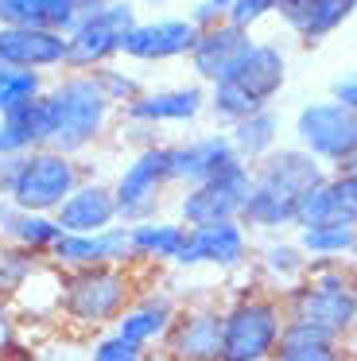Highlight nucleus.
<instances>
[{"instance_id": "37", "label": "nucleus", "mask_w": 357, "mask_h": 361, "mask_svg": "<svg viewBox=\"0 0 357 361\" xmlns=\"http://www.w3.org/2000/svg\"><path fill=\"white\" fill-rule=\"evenodd\" d=\"M318 342H334V338H326L322 330L307 326V322H295V319H287V322H284V334H279V345H276V350H299V345H318Z\"/></svg>"}, {"instance_id": "26", "label": "nucleus", "mask_w": 357, "mask_h": 361, "mask_svg": "<svg viewBox=\"0 0 357 361\" xmlns=\"http://www.w3.org/2000/svg\"><path fill=\"white\" fill-rule=\"evenodd\" d=\"M62 237L54 214H35V210H20L8 198H0V241L16 245V249L31 252V257L47 260V252L54 249V241Z\"/></svg>"}, {"instance_id": "40", "label": "nucleus", "mask_w": 357, "mask_h": 361, "mask_svg": "<svg viewBox=\"0 0 357 361\" xmlns=\"http://www.w3.org/2000/svg\"><path fill=\"white\" fill-rule=\"evenodd\" d=\"M74 4H78V16H85V12H97L105 4H113V0H74Z\"/></svg>"}, {"instance_id": "5", "label": "nucleus", "mask_w": 357, "mask_h": 361, "mask_svg": "<svg viewBox=\"0 0 357 361\" xmlns=\"http://www.w3.org/2000/svg\"><path fill=\"white\" fill-rule=\"evenodd\" d=\"M284 299L260 283L222 299V361H272L284 334Z\"/></svg>"}, {"instance_id": "20", "label": "nucleus", "mask_w": 357, "mask_h": 361, "mask_svg": "<svg viewBox=\"0 0 357 361\" xmlns=\"http://www.w3.org/2000/svg\"><path fill=\"white\" fill-rule=\"evenodd\" d=\"M253 43H256L253 32L233 27L229 20H225V24H217V27L198 32L194 51L186 59H190V71L198 74L202 86H217L222 78H229V74H233V66L248 55V47H253Z\"/></svg>"}, {"instance_id": "23", "label": "nucleus", "mask_w": 357, "mask_h": 361, "mask_svg": "<svg viewBox=\"0 0 357 361\" xmlns=\"http://www.w3.org/2000/svg\"><path fill=\"white\" fill-rule=\"evenodd\" d=\"M299 226H353L357 229V171L326 175L322 187H315L303 198Z\"/></svg>"}, {"instance_id": "11", "label": "nucleus", "mask_w": 357, "mask_h": 361, "mask_svg": "<svg viewBox=\"0 0 357 361\" xmlns=\"http://www.w3.org/2000/svg\"><path fill=\"white\" fill-rule=\"evenodd\" d=\"M253 190V167L248 164H233L222 175L186 187L175 202V214L186 229L194 226H214V221H241L245 198Z\"/></svg>"}, {"instance_id": "9", "label": "nucleus", "mask_w": 357, "mask_h": 361, "mask_svg": "<svg viewBox=\"0 0 357 361\" xmlns=\"http://www.w3.org/2000/svg\"><path fill=\"white\" fill-rule=\"evenodd\" d=\"M167 144H152L140 148L136 156L124 164V171L113 179L116 195V221L121 226H140V221L159 218L163 195H167Z\"/></svg>"}, {"instance_id": "13", "label": "nucleus", "mask_w": 357, "mask_h": 361, "mask_svg": "<svg viewBox=\"0 0 357 361\" xmlns=\"http://www.w3.org/2000/svg\"><path fill=\"white\" fill-rule=\"evenodd\" d=\"M256 237L241 221H214V226L186 229V245L175 268H217V272H241L253 260Z\"/></svg>"}, {"instance_id": "22", "label": "nucleus", "mask_w": 357, "mask_h": 361, "mask_svg": "<svg viewBox=\"0 0 357 361\" xmlns=\"http://www.w3.org/2000/svg\"><path fill=\"white\" fill-rule=\"evenodd\" d=\"M62 233H101V229L116 226V195L113 183L101 179H82L78 190L54 210Z\"/></svg>"}, {"instance_id": "41", "label": "nucleus", "mask_w": 357, "mask_h": 361, "mask_svg": "<svg viewBox=\"0 0 357 361\" xmlns=\"http://www.w3.org/2000/svg\"><path fill=\"white\" fill-rule=\"evenodd\" d=\"M144 361H171V357H167V353H159V350H147Z\"/></svg>"}, {"instance_id": "34", "label": "nucleus", "mask_w": 357, "mask_h": 361, "mask_svg": "<svg viewBox=\"0 0 357 361\" xmlns=\"http://www.w3.org/2000/svg\"><path fill=\"white\" fill-rule=\"evenodd\" d=\"M144 353L147 350L124 342L121 334H113V330L97 334V338H93V345H90V361H144Z\"/></svg>"}, {"instance_id": "28", "label": "nucleus", "mask_w": 357, "mask_h": 361, "mask_svg": "<svg viewBox=\"0 0 357 361\" xmlns=\"http://www.w3.org/2000/svg\"><path fill=\"white\" fill-rule=\"evenodd\" d=\"M74 24V0H0V27H43V32L66 35Z\"/></svg>"}, {"instance_id": "3", "label": "nucleus", "mask_w": 357, "mask_h": 361, "mask_svg": "<svg viewBox=\"0 0 357 361\" xmlns=\"http://www.w3.org/2000/svg\"><path fill=\"white\" fill-rule=\"evenodd\" d=\"M284 299V314L295 322L322 330L326 338L346 345L357 334V276L353 264L338 260H310V272L299 288H291Z\"/></svg>"}, {"instance_id": "29", "label": "nucleus", "mask_w": 357, "mask_h": 361, "mask_svg": "<svg viewBox=\"0 0 357 361\" xmlns=\"http://www.w3.org/2000/svg\"><path fill=\"white\" fill-rule=\"evenodd\" d=\"M225 136H229L233 152H237L241 164H260L268 152L279 148V117L276 109H260V113H248L245 121H237V125L225 128Z\"/></svg>"}, {"instance_id": "43", "label": "nucleus", "mask_w": 357, "mask_h": 361, "mask_svg": "<svg viewBox=\"0 0 357 361\" xmlns=\"http://www.w3.org/2000/svg\"><path fill=\"white\" fill-rule=\"evenodd\" d=\"M346 350H349V353H357V334H353V338H349V342H346Z\"/></svg>"}, {"instance_id": "27", "label": "nucleus", "mask_w": 357, "mask_h": 361, "mask_svg": "<svg viewBox=\"0 0 357 361\" xmlns=\"http://www.w3.org/2000/svg\"><path fill=\"white\" fill-rule=\"evenodd\" d=\"M128 241H132V257H136V268L155 264V268H171L178 260L186 245V226L183 221H140V226H128Z\"/></svg>"}, {"instance_id": "32", "label": "nucleus", "mask_w": 357, "mask_h": 361, "mask_svg": "<svg viewBox=\"0 0 357 361\" xmlns=\"http://www.w3.org/2000/svg\"><path fill=\"white\" fill-rule=\"evenodd\" d=\"M47 94V82L43 74L35 71H16V66H4L0 63V113L16 109V105L31 102V97Z\"/></svg>"}, {"instance_id": "24", "label": "nucleus", "mask_w": 357, "mask_h": 361, "mask_svg": "<svg viewBox=\"0 0 357 361\" xmlns=\"http://www.w3.org/2000/svg\"><path fill=\"white\" fill-rule=\"evenodd\" d=\"M51 128H54V117H51L47 94H39V97H31V102L16 105V109L0 113V159L28 156V152H35V148H47V144H51Z\"/></svg>"}, {"instance_id": "30", "label": "nucleus", "mask_w": 357, "mask_h": 361, "mask_svg": "<svg viewBox=\"0 0 357 361\" xmlns=\"http://www.w3.org/2000/svg\"><path fill=\"white\" fill-rule=\"evenodd\" d=\"M295 241L310 260L357 264V229L353 226H299Z\"/></svg>"}, {"instance_id": "33", "label": "nucleus", "mask_w": 357, "mask_h": 361, "mask_svg": "<svg viewBox=\"0 0 357 361\" xmlns=\"http://www.w3.org/2000/svg\"><path fill=\"white\" fill-rule=\"evenodd\" d=\"M93 82L101 86V94L109 97V105H113V109H124V105H132L140 94H144V86H140V82L132 78V74L116 71L113 63L101 66V71H93Z\"/></svg>"}, {"instance_id": "12", "label": "nucleus", "mask_w": 357, "mask_h": 361, "mask_svg": "<svg viewBox=\"0 0 357 361\" xmlns=\"http://www.w3.org/2000/svg\"><path fill=\"white\" fill-rule=\"evenodd\" d=\"M159 353H167L171 361H222V303L217 299L178 303Z\"/></svg>"}, {"instance_id": "45", "label": "nucleus", "mask_w": 357, "mask_h": 361, "mask_svg": "<svg viewBox=\"0 0 357 361\" xmlns=\"http://www.w3.org/2000/svg\"><path fill=\"white\" fill-rule=\"evenodd\" d=\"M353 276H357V264H353Z\"/></svg>"}, {"instance_id": "2", "label": "nucleus", "mask_w": 357, "mask_h": 361, "mask_svg": "<svg viewBox=\"0 0 357 361\" xmlns=\"http://www.w3.org/2000/svg\"><path fill=\"white\" fill-rule=\"evenodd\" d=\"M140 291H144L140 268H124V264L78 268V272L59 276V307L54 311L66 326L105 334Z\"/></svg>"}, {"instance_id": "42", "label": "nucleus", "mask_w": 357, "mask_h": 361, "mask_svg": "<svg viewBox=\"0 0 357 361\" xmlns=\"http://www.w3.org/2000/svg\"><path fill=\"white\" fill-rule=\"evenodd\" d=\"M341 171H357V152H353V156L346 159V167H341Z\"/></svg>"}, {"instance_id": "25", "label": "nucleus", "mask_w": 357, "mask_h": 361, "mask_svg": "<svg viewBox=\"0 0 357 361\" xmlns=\"http://www.w3.org/2000/svg\"><path fill=\"white\" fill-rule=\"evenodd\" d=\"M357 12V0H279L276 16L303 43H322Z\"/></svg>"}, {"instance_id": "14", "label": "nucleus", "mask_w": 357, "mask_h": 361, "mask_svg": "<svg viewBox=\"0 0 357 361\" xmlns=\"http://www.w3.org/2000/svg\"><path fill=\"white\" fill-rule=\"evenodd\" d=\"M47 264L59 272H78V268H97V264H124L136 268L128 241V226H109L101 233H62L54 249L47 252Z\"/></svg>"}, {"instance_id": "35", "label": "nucleus", "mask_w": 357, "mask_h": 361, "mask_svg": "<svg viewBox=\"0 0 357 361\" xmlns=\"http://www.w3.org/2000/svg\"><path fill=\"white\" fill-rule=\"evenodd\" d=\"M276 4H279V0H233V4H229V24L253 32L260 20L276 16Z\"/></svg>"}, {"instance_id": "18", "label": "nucleus", "mask_w": 357, "mask_h": 361, "mask_svg": "<svg viewBox=\"0 0 357 361\" xmlns=\"http://www.w3.org/2000/svg\"><path fill=\"white\" fill-rule=\"evenodd\" d=\"M206 113V86H167V90H144L132 105H124V121L144 128L159 125H190Z\"/></svg>"}, {"instance_id": "21", "label": "nucleus", "mask_w": 357, "mask_h": 361, "mask_svg": "<svg viewBox=\"0 0 357 361\" xmlns=\"http://www.w3.org/2000/svg\"><path fill=\"white\" fill-rule=\"evenodd\" d=\"M0 63L16 71H66V35L43 27H0Z\"/></svg>"}, {"instance_id": "8", "label": "nucleus", "mask_w": 357, "mask_h": 361, "mask_svg": "<svg viewBox=\"0 0 357 361\" xmlns=\"http://www.w3.org/2000/svg\"><path fill=\"white\" fill-rule=\"evenodd\" d=\"M132 24H136V4L132 0H113L105 8L78 16V24L66 32V71L93 74L101 66L116 63Z\"/></svg>"}, {"instance_id": "38", "label": "nucleus", "mask_w": 357, "mask_h": 361, "mask_svg": "<svg viewBox=\"0 0 357 361\" xmlns=\"http://www.w3.org/2000/svg\"><path fill=\"white\" fill-rule=\"evenodd\" d=\"M229 4L233 0H198V4L190 8V24L198 27V32L225 24V20H229Z\"/></svg>"}, {"instance_id": "19", "label": "nucleus", "mask_w": 357, "mask_h": 361, "mask_svg": "<svg viewBox=\"0 0 357 361\" xmlns=\"http://www.w3.org/2000/svg\"><path fill=\"white\" fill-rule=\"evenodd\" d=\"M178 314V299L163 288H144L128 307L124 314L113 322V334H121L124 342L140 345V350H159L163 334L171 330Z\"/></svg>"}, {"instance_id": "10", "label": "nucleus", "mask_w": 357, "mask_h": 361, "mask_svg": "<svg viewBox=\"0 0 357 361\" xmlns=\"http://www.w3.org/2000/svg\"><path fill=\"white\" fill-rule=\"evenodd\" d=\"M295 144L318 159L326 171H341L357 152V113L338 102H310L295 117Z\"/></svg>"}, {"instance_id": "17", "label": "nucleus", "mask_w": 357, "mask_h": 361, "mask_svg": "<svg viewBox=\"0 0 357 361\" xmlns=\"http://www.w3.org/2000/svg\"><path fill=\"white\" fill-rule=\"evenodd\" d=\"M253 283H260L264 291H276V295H287L291 288H299L310 272V257L299 249L295 237H284V233H272V237H260L253 245Z\"/></svg>"}, {"instance_id": "16", "label": "nucleus", "mask_w": 357, "mask_h": 361, "mask_svg": "<svg viewBox=\"0 0 357 361\" xmlns=\"http://www.w3.org/2000/svg\"><path fill=\"white\" fill-rule=\"evenodd\" d=\"M241 164L233 152L225 133H210V136H194V140H178L167 144V179L171 187H198V183L222 175L225 167Z\"/></svg>"}, {"instance_id": "7", "label": "nucleus", "mask_w": 357, "mask_h": 361, "mask_svg": "<svg viewBox=\"0 0 357 361\" xmlns=\"http://www.w3.org/2000/svg\"><path fill=\"white\" fill-rule=\"evenodd\" d=\"M82 179H85V167L78 156H62L54 148H35L28 156H20V171H16V183L4 198L20 210L54 214L78 190Z\"/></svg>"}, {"instance_id": "39", "label": "nucleus", "mask_w": 357, "mask_h": 361, "mask_svg": "<svg viewBox=\"0 0 357 361\" xmlns=\"http://www.w3.org/2000/svg\"><path fill=\"white\" fill-rule=\"evenodd\" d=\"M330 102H338V105H346L349 113H357V71L334 82V86H330Z\"/></svg>"}, {"instance_id": "31", "label": "nucleus", "mask_w": 357, "mask_h": 361, "mask_svg": "<svg viewBox=\"0 0 357 361\" xmlns=\"http://www.w3.org/2000/svg\"><path fill=\"white\" fill-rule=\"evenodd\" d=\"M39 268H43L39 257L16 249V245H0V299H16Z\"/></svg>"}, {"instance_id": "44", "label": "nucleus", "mask_w": 357, "mask_h": 361, "mask_svg": "<svg viewBox=\"0 0 357 361\" xmlns=\"http://www.w3.org/2000/svg\"><path fill=\"white\" fill-rule=\"evenodd\" d=\"M346 361H357V357H353V353H349V350H346Z\"/></svg>"}, {"instance_id": "36", "label": "nucleus", "mask_w": 357, "mask_h": 361, "mask_svg": "<svg viewBox=\"0 0 357 361\" xmlns=\"http://www.w3.org/2000/svg\"><path fill=\"white\" fill-rule=\"evenodd\" d=\"M272 361H346V345L318 342V345H299V350H276Z\"/></svg>"}, {"instance_id": "1", "label": "nucleus", "mask_w": 357, "mask_h": 361, "mask_svg": "<svg viewBox=\"0 0 357 361\" xmlns=\"http://www.w3.org/2000/svg\"><path fill=\"white\" fill-rule=\"evenodd\" d=\"M326 175L330 171L310 152H303L299 144H279L260 164H253V190H248L245 210H241V226L253 237L295 229L303 198L315 187H322Z\"/></svg>"}, {"instance_id": "4", "label": "nucleus", "mask_w": 357, "mask_h": 361, "mask_svg": "<svg viewBox=\"0 0 357 361\" xmlns=\"http://www.w3.org/2000/svg\"><path fill=\"white\" fill-rule=\"evenodd\" d=\"M287 82V55L276 43L256 39L248 47V55L233 66L229 78H222L217 86H206V113L222 128L245 121L248 113L272 109V102L279 97Z\"/></svg>"}, {"instance_id": "15", "label": "nucleus", "mask_w": 357, "mask_h": 361, "mask_svg": "<svg viewBox=\"0 0 357 361\" xmlns=\"http://www.w3.org/2000/svg\"><path fill=\"white\" fill-rule=\"evenodd\" d=\"M198 27L190 16H159V20H136L132 32L124 35L121 55L132 63H171V59H186L194 51Z\"/></svg>"}, {"instance_id": "6", "label": "nucleus", "mask_w": 357, "mask_h": 361, "mask_svg": "<svg viewBox=\"0 0 357 361\" xmlns=\"http://www.w3.org/2000/svg\"><path fill=\"white\" fill-rule=\"evenodd\" d=\"M47 102H51V117H54L47 148L62 152V156H82L109 133L113 105L93 82V74L66 71L54 86H47Z\"/></svg>"}]
</instances>
